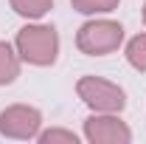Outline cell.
Listing matches in <instances>:
<instances>
[{
  "label": "cell",
  "mask_w": 146,
  "mask_h": 144,
  "mask_svg": "<svg viewBox=\"0 0 146 144\" xmlns=\"http://www.w3.org/2000/svg\"><path fill=\"white\" fill-rule=\"evenodd\" d=\"M141 14H143V26H146V3H143V11H141Z\"/></svg>",
  "instance_id": "obj_11"
},
{
  "label": "cell",
  "mask_w": 146,
  "mask_h": 144,
  "mask_svg": "<svg viewBox=\"0 0 146 144\" xmlns=\"http://www.w3.org/2000/svg\"><path fill=\"white\" fill-rule=\"evenodd\" d=\"M73 11L87 14V17H98V14H110L121 6V0H70Z\"/></svg>",
  "instance_id": "obj_9"
},
{
  "label": "cell",
  "mask_w": 146,
  "mask_h": 144,
  "mask_svg": "<svg viewBox=\"0 0 146 144\" xmlns=\"http://www.w3.org/2000/svg\"><path fill=\"white\" fill-rule=\"evenodd\" d=\"M14 48L25 65L34 68H51L59 59V31L51 23L28 20L14 37Z\"/></svg>",
  "instance_id": "obj_1"
},
{
  "label": "cell",
  "mask_w": 146,
  "mask_h": 144,
  "mask_svg": "<svg viewBox=\"0 0 146 144\" xmlns=\"http://www.w3.org/2000/svg\"><path fill=\"white\" fill-rule=\"evenodd\" d=\"M42 130V113L34 105H9L0 110V136L14 141H36Z\"/></svg>",
  "instance_id": "obj_4"
},
{
  "label": "cell",
  "mask_w": 146,
  "mask_h": 144,
  "mask_svg": "<svg viewBox=\"0 0 146 144\" xmlns=\"http://www.w3.org/2000/svg\"><path fill=\"white\" fill-rule=\"evenodd\" d=\"M124 26L110 17H93L76 31V48L84 57H107L124 45Z\"/></svg>",
  "instance_id": "obj_2"
},
{
  "label": "cell",
  "mask_w": 146,
  "mask_h": 144,
  "mask_svg": "<svg viewBox=\"0 0 146 144\" xmlns=\"http://www.w3.org/2000/svg\"><path fill=\"white\" fill-rule=\"evenodd\" d=\"M76 96L90 108V113H121L127 108V90L104 76H82L76 82Z\"/></svg>",
  "instance_id": "obj_3"
},
{
  "label": "cell",
  "mask_w": 146,
  "mask_h": 144,
  "mask_svg": "<svg viewBox=\"0 0 146 144\" xmlns=\"http://www.w3.org/2000/svg\"><path fill=\"white\" fill-rule=\"evenodd\" d=\"M36 141L39 144H79V133L65 130V127H48V130H39Z\"/></svg>",
  "instance_id": "obj_10"
},
{
  "label": "cell",
  "mask_w": 146,
  "mask_h": 144,
  "mask_svg": "<svg viewBox=\"0 0 146 144\" xmlns=\"http://www.w3.org/2000/svg\"><path fill=\"white\" fill-rule=\"evenodd\" d=\"M124 57H127L129 68H135L138 73H146V31L143 34H135L124 45Z\"/></svg>",
  "instance_id": "obj_8"
},
{
  "label": "cell",
  "mask_w": 146,
  "mask_h": 144,
  "mask_svg": "<svg viewBox=\"0 0 146 144\" xmlns=\"http://www.w3.org/2000/svg\"><path fill=\"white\" fill-rule=\"evenodd\" d=\"M82 139L90 144H129L132 130L121 113H90L82 127Z\"/></svg>",
  "instance_id": "obj_5"
},
{
  "label": "cell",
  "mask_w": 146,
  "mask_h": 144,
  "mask_svg": "<svg viewBox=\"0 0 146 144\" xmlns=\"http://www.w3.org/2000/svg\"><path fill=\"white\" fill-rule=\"evenodd\" d=\"M20 68H23V59H20L14 42L0 40V88L11 85V82L20 76Z\"/></svg>",
  "instance_id": "obj_6"
},
{
  "label": "cell",
  "mask_w": 146,
  "mask_h": 144,
  "mask_svg": "<svg viewBox=\"0 0 146 144\" xmlns=\"http://www.w3.org/2000/svg\"><path fill=\"white\" fill-rule=\"evenodd\" d=\"M9 6L23 20H42L54 9V0H9Z\"/></svg>",
  "instance_id": "obj_7"
}]
</instances>
